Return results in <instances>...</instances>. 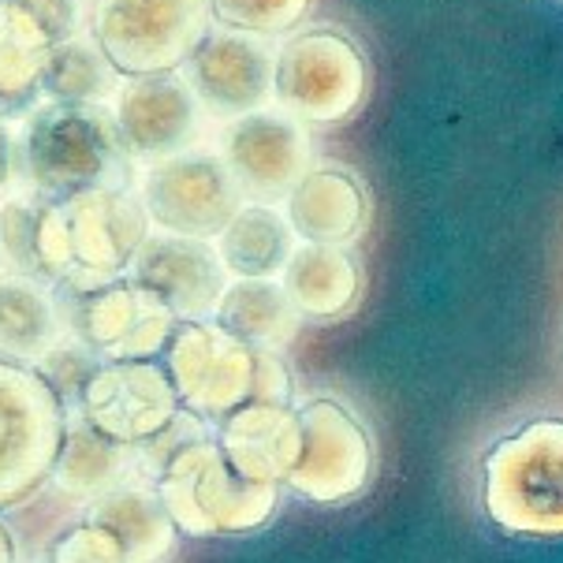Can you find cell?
I'll return each mask as SVG.
<instances>
[{"mask_svg": "<svg viewBox=\"0 0 563 563\" xmlns=\"http://www.w3.org/2000/svg\"><path fill=\"white\" fill-rule=\"evenodd\" d=\"M53 295L71 336L82 340L86 347H93L101 358H120V351L135 336L142 318L161 307L150 295H142L128 276L93 284V288H60V284H53Z\"/></svg>", "mask_w": 563, "mask_h": 563, "instance_id": "obj_17", "label": "cell"}, {"mask_svg": "<svg viewBox=\"0 0 563 563\" xmlns=\"http://www.w3.org/2000/svg\"><path fill=\"white\" fill-rule=\"evenodd\" d=\"M68 209L75 273L60 288H93L128 273L131 257L150 235V213L135 190H93L79 195Z\"/></svg>", "mask_w": 563, "mask_h": 563, "instance_id": "obj_13", "label": "cell"}, {"mask_svg": "<svg viewBox=\"0 0 563 563\" xmlns=\"http://www.w3.org/2000/svg\"><path fill=\"white\" fill-rule=\"evenodd\" d=\"M209 31V0H98L90 34L123 79L184 68Z\"/></svg>", "mask_w": 563, "mask_h": 563, "instance_id": "obj_5", "label": "cell"}, {"mask_svg": "<svg viewBox=\"0 0 563 563\" xmlns=\"http://www.w3.org/2000/svg\"><path fill=\"white\" fill-rule=\"evenodd\" d=\"M23 4L37 15V23L45 26L53 45L79 34V0H23Z\"/></svg>", "mask_w": 563, "mask_h": 563, "instance_id": "obj_34", "label": "cell"}, {"mask_svg": "<svg viewBox=\"0 0 563 563\" xmlns=\"http://www.w3.org/2000/svg\"><path fill=\"white\" fill-rule=\"evenodd\" d=\"M53 563H123V552L101 527L82 522V527H75L56 541Z\"/></svg>", "mask_w": 563, "mask_h": 563, "instance_id": "obj_32", "label": "cell"}, {"mask_svg": "<svg viewBox=\"0 0 563 563\" xmlns=\"http://www.w3.org/2000/svg\"><path fill=\"white\" fill-rule=\"evenodd\" d=\"M117 120L135 161H165L184 154L198 139V98L176 71L139 75L120 86Z\"/></svg>", "mask_w": 563, "mask_h": 563, "instance_id": "obj_15", "label": "cell"}, {"mask_svg": "<svg viewBox=\"0 0 563 563\" xmlns=\"http://www.w3.org/2000/svg\"><path fill=\"white\" fill-rule=\"evenodd\" d=\"M68 410L34 366L0 358V511L19 508L53 474Z\"/></svg>", "mask_w": 563, "mask_h": 563, "instance_id": "obj_6", "label": "cell"}, {"mask_svg": "<svg viewBox=\"0 0 563 563\" xmlns=\"http://www.w3.org/2000/svg\"><path fill=\"white\" fill-rule=\"evenodd\" d=\"M295 251V232L280 209L251 202L217 235L228 276H280Z\"/></svg>", "mask_w": 563, "mask_h": 563, "instance_id": "obj_25", "label": "cell"}, {"mask_svg": "<svg viewBox=\"0 0 563 563\" xmlns=\"http://www.w3.org/2000/svg\"><path fill=\"white\" fill-rule=\"evenodd\" d=\"M49 563H53V560H49Z\"/></svg>", "mask_w": 563, "mask_h": 563, "instance_id": "obj_37", "label": "cell"}, {"mask_svg": "<svg viewBox=\"0 0 563 563\" xmlns=\"http://www.w3.org/2000/svg\"><path fill=\"white\" fill-rule=\"evenodd\" d=\"M34 235H37V198H8L0 209V251L15 273L34 276Z\"/></svg>", "mask_w": 563, "mask_h": 563, "instance_id": "obj_30", "label": "cell"}, {"mask_svg": "<svg viewBox=\"0 0 563 563\" xmlns=\"http://www.w3.org/2000/svg\"><path fill=\"white\" fill-rule=\"evenodd\" d=\"M75 273L71 228L64 202L37 198V235H34V276L45 284H64Z\"/></svg>", "mask_w": 563, "mask_h": 563, "instance_id": "obj_29", "label": "cell"}, {"mask_svg": "<svg viewBox=\"0 0 563 563\" xmlns=\"http://www.w3.org/2000/svg\"><path fill=\"white\" fill-rule=\"evenodd\" d=\"M374 474V448L366 429L336 399H310L299 407V460L288 489L310 504H343L358 496Z\"/></svg>", "mask_w": 563, "mask_h": 563, "instance_id": "obj_9", "label": "cell"}, {"mask_svg": "<svg viewBox=\"0 0 563 563\" xmlns=\"http://www.w3.org/2000/svg\"><path fill=\"white\" fill-rule=\"evenodd\" d=\"M0 563H19L15 533L8 530V522H4V519H0Z\"/></svg>", "mask_w": 563, "mask_h": 563, "instance_id": "obj_36", "label": "cell"}, {"mask_svg": "<svg viewBox=\"0 0 563 563\" xmlns=\"http://www.w3.org/2000/svg\"><path fill=\"white\" fill-rule=\"evenodd\" d=\"M139 195L150 224L190 240H217L243 209V190L213 150H184L154 161L142 176Z\"/></svg>", "mask_w": 563, "mask_h": 563, "instance_id": "obj_7", "label": "cell"}, {"mask_svg": "<svg viewBox=\"0 0 563 563\" xmlns=\"http://www.w3.org/2000/svg\"><path fill=\"white\" fill-rule=\"evenodd\" d=\"M184 410L221 422L235 407L251 404L257 347L235 340L217 321H179L161 351Z\"/></svg>", "mask_w": 563, "mask_h": 563, "instance_id": "obj_8", "label": "cell"}, {"mask_svg": "<svg viewBox=\"0 0 563 563\" xmlns=\"http://www.w3.org/2000/svg\"><path fill=\"white\" fill-rule=\"evenodd\" d=\"M206 433V418H198V415H190V410H179L172 422L161 429L157 437H150L146 444H139L135 448V455H139V466L146 471V478L154 482L157 478V471L165 466L172 455L179 452V448H187L190 441H202Z\"/></svg>", "mask_w": 563, "mask_h": 563, "instance_id": "obj_31", "label": "cell"}, {"mask_svg": "<svg viewBox=\"0 0 563 563\" xmlns=\"http://www.w3.org/2000/svg\"><path fill=\"white\" fill-rule=\"evenodd\" d=\"M273 101L302 128L351 120L366 101V56L332 26L295 34L276 53Z\"/></svg>", "mask_w": 563, "mask_h": 563, "instance_id": "obj_4", "label": "cell"}, {"mask_svg": "<svg viewBox=\"0 0 563 563\" xmlns=\"http://www.w3.org/2000/svg\"><path fill=\"white\" fill-rule=\"evenodd\" d=\"M184 410L161 358H104L75 415L120 444H146Z\"/></svg>", "mask_w": 563, "mask_h": 563, "instance_id": "obj_10", "label": "cell"}, {"mask_svg": "<svg viewBox=\"0 0 563 563\" xmlns=\"http://www.w3.org/2000/svg\"><path fill=\"white\" fill-rule=\"evenodd\" d=\"M190 90L213 117L240 120L246 112L269 109L276 53L265 37L243 31H206L187 60Z\"/></svg>", "mask_w": 563, "mask_h": 563, "instance_id": "obj_14", "label": "cell"}, {"mask_svg": "<svg viewBox=\"0 0 563 563\" xmlns=\"http://www.w3.org/2000/svg\"><path fill=\"white\" fill-rule=\"evenodd\" d=\"M485 511L522 538H563V422L538 418L485 455Z\"/></svg>", "mask_w": 563, "mask_h": 563, "instance_id": "obj_3", "label": "cell"}, {"mask_svg": "<svg viewBox=\"0 0 563 563\" xmlns=\"http://www.w3.org/2000/svg\"><path fill=\"white\" fill-rule=\"evenodd\" d=\"M313 0H209V12L221 19L228 31H243L257 37L288 34L302 23Z\"/></svg>", "mask_w": 563, "mask_h": 563, "instance_id": "obj_28", "label": "cell"}, {"mask_svg": "<svg viewBox=\"0 0 563 563\" xmlns=\"http://www.w3.org/2000/svg\"><path fill=\"white\" fill-rule=\"evenodd\" d=\"M284 202H288L284 217H288L295 240L302 243L347 246L366 228V190L358 187V179L351 172H307Z\"/></svg>", "mask_w": 563, "mask_h": 563, "instance_id": "obj_19", "label": "cell"}, {"mask_svg": "<svg viewBox=\"0 0 563 563\" xmlns=\"http://www.w3.org/2000/svg\"><path fill=\"white\" fill-rule=\"evenodd\" d=\"M19 176V150H15V135L8 131V123L0 120V198L12 190Z\"/></svg>", "mask_w": 563, "mask_h": 563, "instance_id": "obj_35", "label": "cell"}, {"mask_svg": "<svg viewBox=\"0 0 563 563\" xmlns=\"http://www.w3.org/2000/svg\"><path fill=\"white\" fill-rule=\"evenodd\" d=\"M154 489L187 538H240L262 530L280 508V485L240 478L213 437L179 448L157 471Z\"/></svg>", "mask_w": 563, "mask_h": 563, "instance_id": "obj_2", "label": "cell"}, {"mask_svg": "<svg viewBox=\"0 0 563 563\" xmlns=\"http://www.w3.org/2000/svg\"><path fill=\"white\" fill-rule=\"evenodd\" d=\"M251 404H280V407L291 404V374L284 366L280 351H257Z\"/></svg>", "mask_w": 563, "mask_h": 563, "instance_id": "obj_33", "label": "cell"}, {"mask_svg": "<svg viewBox=\"0 0 563 563\" xmlns=\"http://www.w3.org/2000/svg\"><path fill=\"white\" fill-rule=\"evenodd\" d=\"M53 37L23 0H0V120L31 117L37 109Z\"/></svg>", "mask_w": 563, "mask_h": 563, "instance_id": "obj_21", "label": "cell"}, {"mask_svg": "<svg viewBox=\"0 0 563 563\" xmlns=\"http://www.w3.org/2000/svg\"><path fill=\"white\" fill-rule=\"evenodd\" d=\"M221 157L243 198L276 206L310 172V135L284 109H257L228 123Z\"/></svg>", "mask_w": 563, "mask_h": 563, "instance_id": "obj_12", "label": "cell"}, {"mask_svg": "<svg viewBox=\"0 0 563 563\" xmlns=\"http://www.w3.org/2000/svg\"><path fill=\"white\" fill-rule=\"evenodd\" d=\"M123 276L142 295L176 313V321H209L232 284L213 243L172 232H150Z\"/></svg>", "mask_w": 563, "mask_h": 563, "instance_id": "obj_11", "label": "cell"}, {"mask_svg": "<svg viewBox=\"0 0 563 563\" xmlns=\"http://www.w3.org/2000/svg\"><path fill=\"white\" fill-rule=\"evenodd\" d=\"M23 176L42 202L135 190L139 161L109 104L45 101L23 123Z\"/></svg>", "mask_w": 563, "mask_h": 563, "instance_id": "obj_1", "label": "cell"}, {"mask_svg": "<svg viewBox=\"0 0 563 563\" xmlns=\"http://www.w3.org/2000/svg\"><path fill=\"white\" fill-rule=\"evenodd\" d=\"M213 321L257 351H284L302 324L276 276H235L221 295Z\"/></svg>", "mask_w": 563, "mask_h": 563, "instance_id": "obj_24", "label": "cell"}, {"mask_svg": "<svg viewBox=\"0 0 563 563\" xmlns=\"http://www.w3.org/2000/svg\"><path fill=\"white\" fill-rule=\"evenodd\" d=\"M213 441L240 478L284 485L299 460V410L291 404H243L217 422Z\"/></svg>", "mask_w": 563, "mask_h": 563, "instance_id": "obj_16", "label": "cell"}, {"mask_svg": "<svg viewBox=\"0 0 563 563\" xmlns=\"http://www.w3.org/2000/svg\"><path fill=\"white\" fill-rule=\"evenodd\" d=\"M86 522L101 527L123 552V563H161L176 545L179 530L165 511L154 482H123L86 500Z\"/></svg>", "mask_w": 563, "mask_h": 563, "instance_id": "obj_18", "label": "cell"}, {"mask_svg": "<svg viewBox=\"0 0 563 563\" xmlns=\"http://www.w3.org/2000/svg\"><path fill=\"white\" fill-rule=\"evenodd\" d=\"M139 466V455L131 444H120L112 437L98 433L82 415L68 410L64 444L56 452L49 482L71 500H93V496L117 489L128 482V474Z\"/></svg>", "mask_w": 563, "mask_h": 563, "instance_id": "obj_22", "label": "cell"}, {"mask_svg": "<svg viewBox=\"0 0 563 563\" xmlns=\"http://www.w3.org/2000/svg\"><path fill=\"white\" fill-rule=\"evenodd\" d=\"M120 90V71L104 60L93 37H68L53 45L49 64H45L42 93L49 101H86L104 104V98Z\"/></svg>", "mask_w": 563, "mask_h": 563, "instance_id": "obj_26", "label": "cell"}, {"mask_svg": "<svg viewBox=\"0 0 563 563\" xmlns=\"http://www.w3.org/2000/svg\"><path fill=\"white\" fill-rule=\"evenodd\" d=\"M101 362L104 358L93 347H86L82 340L60 336L34 362V374L45 380V388H49L56 399H60L64 410H75L82 399V388L90 385V377L98 374Z\"/></svg>", "mask_w": 563, "mask_h": 563, "instance_id": "obj_27", "label": "cell"}, {"mask_svg": "<svg viewBox=\"0 0 563 563\" xmlns=\"http://www.w3.org/2000/svg\"><path fill=\"white\" fill-rule=\"evenodd\" d=\"M291 307L307 321H336L358 302L362 273L347 246L302 243L295 246L280 273Z\"/></svg>", "mask_w": 563, "mask_h": 563, "instance_id": "obj_20", "label": "cell"}, {"mask_svg": "<svg viewBox=\"0 0 563 563\" xmlns=\"http://www.w3.org/2000/svg\"><path fill=\"white\" fill-rule=\"evenodd\" d=\"M64 336L53 284L31 273H0V358L34 366Z\"/></svg>", "mask_w": 563, "mask_h": 563, "instance_id": "obj_23", "label": "cell"}]
</instances>
